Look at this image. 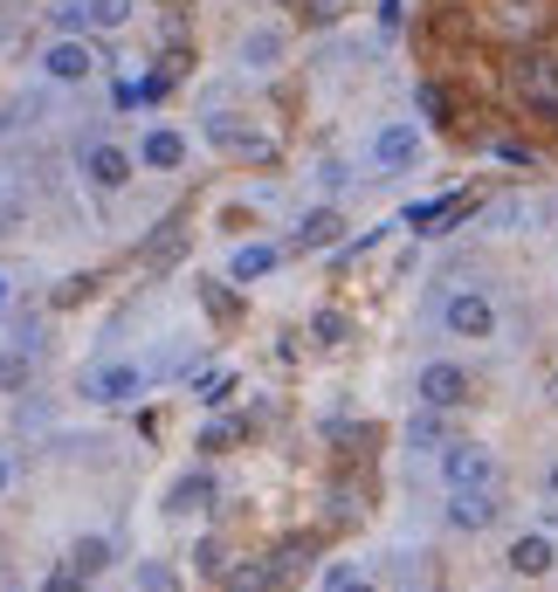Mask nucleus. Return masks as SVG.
Wrapping results in <instances>:
<instances>
[{
  "mask_svg": "<svg viewBox=\"0 0 558 592\" xmlns=\"http://www.w3.org/2000/svg\"><path fill=\"white\" fill-rule=\"evenodd\" d=\"M311 565H317V545H311V537H290V545L269 558V572H276V585H290V579L311 572Z\"/></svg>",
  "mask_w": 558,
  "mask_h": 592,
  "instance_id": "obj_11",
  "label": "nucleus"
},
{
  "mask_svg": "<svg viewBox=\"0 0 558 592\" xmlns=\"http://www.w3.org/2000/svg\"><path fill=\"white\" fill-rule=\"evenodd\" d=\"M14 214H21V179H14L8 166H0V227H8Z\"/></svg>",
  "mask_w": 558,
  "mask_h": 592,
  "instance_id": "obj_24",
  "label": "nucleus"
},
{
  "mask_svg": "<svg viewBox=\"0 0 558 592\" xmlns=\"http://www.w3.org/2000/svg\"><path fill=\"white\" fill-rule=\"evenodd\" d=\"M83 172H90V187L118 193L124 179H132V152H118V145H90V152H83Z\"/></svg>",
  "mask_w": 558,
  "mask_h": 592,
  "instance_id": "obj_6",
  "label": "nucleus"
},
{
  "mask_svg": "<svg viewBox=\"0 0 558 592\" xmlns=\"http://www.w3.org/2000/svg\"><path fill=\"white\" fill-rule=\"evenodd\" d=\"M421 400H427V406H462V400H469V372L448 366V358H435V366L421 372Z\"/></svg>",
  "mask_w": 558,
  "mask_h": 592,
  "instance_id": "obj_5",
  "label": "nucleus"
},
{
  "mask_svg": "<svg viewBox=\"0 0 558 592\" xmlns=\"http://www.w3.org/2000/svg\"><path fill=\"white\" fill-rule=\"evenodd\" d=\"M511 572H517V579L551 572V537H517V545H511Z\"/></svg>",
  "mask_w": 558,
  "mask_h": 592,
  "instance_id": "obj_14",
  "label": "nucleus"
},
{
  "mask_svg": "<svg viewBox=\"0 0 558 592\" xmlns=\"http://www.w3.org/2000/svg\"><path fill=\"white\" fill-rule=\"evenodd\" d=\"M332 592H372V585H366V579H345V572H338V579H332Z\"/></svg>",
  "mask_w": 558,
  "mask_h": 592,
  "instance_id": "obj_32",
  "label": "nucleus"
},
{
  "mask_svg": "<svg viewBox=\"0 0 558 592\" xmlns=\"http://www.w3.org/2000/svg\"><path fill=\"white\" fill-rule=\"evenodd\" d=\"M442 476H448V489H496V461H490V448L455 442L442 455Z\"/></svg>",
  "mask_w": 558,
  "mask_h": 592,
  "instance_id": "obj_2",
  "label": "nucleus"
},
{
  "mask_svg": "<svg viewBox=\"0 0 558 592\" xmlns=\"http://www.w3.org/2000/svg\"><path fill=\"white\" fill-rule=\"evenodd\" d=\"M227 592H276V572L269 565H242V572H227Z\"/></svg>",
  "mask_w": 558,
  "mask_h": 592,
  "instance_id": "obj_22",
  "label": "nucleus"
},
{
  "mask_svg": "<svg viewBox=\"0 0 558 592\" xmlns=\"http://www.w3.org/2000/svg\"><path fill=\"white\" fill-rule=\"evenodd\" d=\"M442 324L455 331V338H490V331H496V311H490V297L455 290V297L442 303Z\"/></svg>",
  "mask_w": 558,
  "mask_h": 592,
  "instance_id": "obj_3",
  "label": "nucleus"
},
{
  "mask_svg": "<svg viewBox=\"0 0 558 592\" xmlns=\"http://www.w3.org/2000/svg\"><path fill=\"white\" fill-rule=\"evenodd\" d=\"M242 56H248V63H256V69H269L276 56H283V35H276V29H256V35H248V42H242Z\"/></svg>",
  "mask_w": 558,
  "mask_h": 592,
  "instance_id": "obj_19",
  "label": "nucleus"
},
{
  "mask_svg": "<svg viewBox=\"0 0 558 592\" xmlns=\"http://www.w3.org/2000/svg\"><path fill=\"white\" fill-rule=\"evenodd\" d=\"M414 145H421V138H414V124H387L372 152H379V166H408V159H414Z\"/></svg>",
  "mask_w": 558,
  "mask_h": 592,
  "instance_id": "obj_15",
  "label": "nucleus"
},
{
  "mask_svg": "<svg viewBox=\"0 0 558 592\" xmlns=\"http://www.w3.org/2000/svg\"><path fill=\"white\" fill-rule=\"evenodd\" d=\"M138 159H145V166H180V159H187V138H180V132H152Z\"/></svg>",
  "mask_w": 558,
  "mask_h": 592,
  "instance_id": "obj_17",
  "label": "nucleus"
},
{
  "mask_svg": "<svg viewBox=\"0 0 558 592\" xmlns=\"http://www.w3.org/2000/svg\"><path fill=\"white\" fill-rule=\"evenodd\" d=\"M421 111H427V118H442V111H448V97H442V83H421Z\"/></svg>",
  "mask_w": 558,
  "mask_h": 592,
  "instance_id": "obj_28",
  "label": "nucleus"
},
{
  "mask_svg": "<svg viewBox=\"0 0 558 592\" xmlns=\"http://www.w3.org/2000/svg\"><path fill=\"white\" fill-rule=\"evenodd\" d=\"M551 496H558V461H551Z\"/></svg>",
  "mask_w": 558,
  "mask_h": 592,
  "instance_id": "obj_34",
  "label": "nucleus"
},
{
  "mask_svg": "<svg viewBox=\"0 0 558 592\" xmlns=\"http://www.w3.org/2000/svg\"><path fill=\"white\" fill-rule=\"evenodd\" d=\"M469 200L448 193V200H421V208H408V227H421V235H442V221H462Z\"/></svg>",
  "mask_w": 558,
  "mask_h": 592,
  "instance_id": "obj_10",
  "label": "nucleus"
},
{
  "mask_svg": "<svg viewBox=\"0 0 558 592\" xmlns=\"http://www.w3.org/2000/svg\"><path fill=\"white\" fill-rule=\"evenodd\" d=\"M442 8H455V0H442Z\"/></svg>",
  "mask_w": 558,
  "mask_h": 592,
  "instance_id": "obj_36",
  "label": "nucleus"
},
{
  "mask_svg": "<svg viewBox=\"0 0 558 592\" xmlns=\"http://www.w3.org/2000/svg\"><path fill=\"white\" fill-rule=\"evenodd\" d=\"M227 393H235V372H221V366H214V372H200V379H193V400H200V406H221Z\"/></svg>",
  "mask_w": 558,
  "mask_h": 592,
  "instance_id": "obj_18",
  "label": "nucleus"
},
{
  "mask_svg": "<svg viewBox=\"0 0 558 592\" xmlns=\"http://www.w3.org/2000/svg\"><path fill=\"white\" fill-rule=\"evenodd\" d=\"M345 331H351L345 311H317V317H311V338H317V345H345Z\"/></svg>",
  "mask_w": 558,
  "mask_h": 592,
  "instance_id": "obj_23",
  "label": "nucleus"
},
{
  "mask_svg": "<svg viewBox=\"0 0 558 592\" xmlns=\"http://www.w3.org/2000/svg\"><path fill=\"white\" fill-rule=\"evenodd\" d=\"M235 434H242V421H214L208 434H200V448H208V455H221L227 442H235Z\"/></svg>",
  "mask_w": 558,
  "mask_h": 592,
  "instance_id": "obj_26",
  "label": "nucleus"
},
{
  "mask_svg": "<svg viewBox=\"0 0 558 592\" xmlns=\"http://www.w3.org/2000/svg\"><path fill=\"white\" fill-rule=\"evenodd\" d=\"M29 379V358H0V386H21Z\"/></svg>",
  "mask_w": 558,
  "mask_h": 592,
  "instance_id": "obj_31",
  "label": "nucleus"
},
{
  "mask_svg": "<svg viewBox=\"0 0 558 592\" xmlns=\"http://www.w3.org/2000/svg\"><path fill=\"white\" fill-rule=\"evenodd\" d=\"M8 476H14V461H8V455H0V489H8Z\"/></svg>",
  "mask_w": 558,
  "mask_h": 592,
  "instance_id": "obj_33",
  "label": "nucleus"
},
{
  "mask_svg": "<svg viewBox=\"0 0 558 592\" xmlns=\"http://www.w3.org/2000/svg\"><path fill=\"white\" fill-rule=\"evenodd\" d=\"M208 138H214V145H227V152H235V159H269V138L242 132L235 118H208Z\"/></svg>",
  "mask_w": 558,
  "mask_h": 592,
  "instance_id": "obj_8",
  "label": "nucleus"
},
{
  "mask_svg": "<svg viewBox=\"0 0 558 592\" xmlns=\"http://www.w3.org/2000/svg\"><path fill=\"white\" fill-rule=\"evenodd\" d=\"M338 227H345V221H338L332 208H317V214H303V227L290 235V248H297V255H303V248H332V242H338Z\"/></svg>",
  "mask_w": 558,
  "mask_h": 592,
  "instance_id": "obj_12",
  "label": "nucleus"
},
{
  "mask_svg": "<svg viewBox=\"0 0 558 592\" xmlns=\"http://www.w3.org/2000/svg\"><path fill=\"white\" fill-rule=\"evenodd\" d=\"M200 297H208V311H214V317H235V297H227L221 282H208V290H200Z\"/></svg>",
  "mask_w": 558,
  "mask_h": 592,
  "instance_id": "obj_27",
  "label": "nucleus"
},
{
  "mask_svg": "<svg viewBox=\"0 0 558 592\" xmlns=\"http://www.w3.org/2000/svg\"><path fill=\"white\" fill-rule=\"evenodd\" d=\"M208 503H214V482L208 476H180V482H172V496H166L172 517H193V510H208Z\"/></svg>",
  "mask_w": 558,
  "mask_h": 592,
  "instance_id": "obj_13",
  "label": "nucleus"
},
{
  "mask_svg": "<svg viewBox=\"0 0 558 592\" xmlns=\"http://www.w3.org/2000/svg\"><path fill=\"white\" fill-rule=\"evenodd\" d=\"M48 76H56V83H83V76L97 69V56H90V42H56V48H48Z\"/></svg>",
  "mask_w": 558,
  "mask_h": 592,
  "instance_id": "obj_7",
  "label": "nucleus"
},
{
  "mask_svg": "<svg viewBox=\"0 0 558 592\" xmlns=\"http://www.w3.org/2000/svg\"><path fill=\"white\" fill-rule=\"evenodd\" d=\"M69 565H76L83 579H90V572H104V565H111V545H104V537H83V545L69 551Z\"/></svg>",
  "mask_w": 558,
  "mask_h": 592,
  "instance_id": "obj_20",
  "label": "nucleus"
},
{
  "mask_svg": "<svg viewBox=\"0 0 558 592\" xmlns=\"http://www.w3.org/2000/svg\"><path fill=\"white\" fill-rule=\"evenodd\" d=\"M490 517H496L490 489H455V503H448V524H455V530H483Z\"/></svg>",
  "mask_w": 558,
  "mask_h": 592,
  "instance_id": "obj_9",
  "label": "nucleus"
},
{
  "mask_svg": "<svg viewBox=\"0 0 558 592\" xmlns=\"http://www.w3.org/2000/svg\"><path fill=\"white\" fill-rule=\"evenodd\" d=\"M227 269H235V282H256V276L276 269V248L269 242H248V248H235V263H227Z\"/></svg>",
  "mask_w": 558,
  "mask_h": 592,
  "instance_id": "obj_16",
  "label": "nucleus"
},
{
  "mask_svg": "<svg viewBox=\"0 0 558 592\" xmlns=\"http://www.w3.org/2000/svg\"><path fill=\"white\" fill-rule=\"evenodd\" d=\"M48 592H83V572H76V565H63V572L48 579Z\"/></svg>",
  "mask_w": 558,
  "mask_h": 592,
  "instance_id": "obj_29",
  "label": "nucleus"
},
{
  "mask_svg": "<svg viewBox=\"0 0 558 592\" xmlns=\"http://www.w3.org/2000/svg\"><path fill=\"white\" fill-rule=\"evenodd\" d=\"M83 393H90V400H104V406H124V400H138V393H145V372H138V366H104V372H90V379H83Z\"/></svg>",
  "mask_w": 558,
  "mask_h": 592,
  "instance_id": "obj_4",
  "label": "nucleus"
},
{
  "mask_svg": "<svg viewBox=\"0 0 558 592\" xmlns=\"http://www.w3.org/2000/svg\"><path fill=\"white\" fill-rule=\"evenodd\" d=\"M351 8V0H303V21H317V29H332V21Z\"/></svg>",
  "mask_w": 558,
  "mask_h": 592,
  "instance_id": "obj_25",
  "label": "nucleus"
},
{
  "mask_svg": "<svg viewBox=\"0 0 558 592\" xmlns=\"http://www.w3.org/2000/svg\"><path fill=\"white\" fill-rule=\"evenodd\" d=\"M400 21H408V8H400V0H379V29H387V35H393V29H400Z\"/></svg>",
  "mask_w": 558,
  "mask_h": 592,
  "instance_id": "obj_30",
  "label": "nucleus"
},
{
  "mask_svg": "<svg viewBox=\"0 0 558 592\" xmlns=\"http://www.w3.org/2000/svg\"><path fill=\"white\" fill-rule=\"evenodd\" d=\"M511 90L524 111L558 118V48H517L511 56Z\"/></svg>",
  "mask_w": 558,
  "mask_h": 592,
  "instance_id": "obj_1",
  "label": "nucleus"
},
{
  "mask_svg": "<svg viewBox=\"0 0 558 592\" xmlns=\"http://www.w3.org/2000/svg\"><path fill=\"white\" fill-rule=\"evenodd\" d=\"M0 303H8V276H0Z\"/></svg>",
  "mask_w": 558,
  "mask_h": 592,
  "instance_id": "obj_35",
  "label": "nucleus"
},
{
  "mask_svg": "<svg viewBox=\"0 0 558 592\" xmlns=\"http://www.w3.org/2000/svg\"><path fill=\"white\" fill-rule=\"evenodd\" d=\"M83 8H90V21H97V29H124L138 0H83Z\"/></svg>",
  "mask_w": 558,
  "mask_h": 592,
  "instance_id": "obj_21",
  "label": "nucleus"
}]
</instances>
